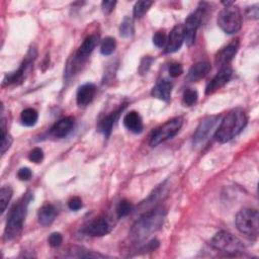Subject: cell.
<instances>
[{"label":"cell","instance_id":"cell-37","mask_svg":"<svg viewBox=\"0 0 259 259\" xmlns=\"http://www.w3.org/2000/svg\"><path fill=\"white\" fill-rule=\"evenodd\" d=\"M32 176V172L29 168L27 167H23V168H20L17 172V177L22 180V181H27L31 178Z\"/></svg>","mask_w":259,"mask_h":259},{"label":"cell","instance_id":"cell-16","mask_svg":"<svg viewBox=\"0 0 259 259\" xmlns=\"http://www.w3.org/2000/svg\"><path fill=\"white\" fill-rule=\"evenodd\" d=\"M96 86L93 83H85L81 85L76 94V101L79 106L88 105L96 94Z\"/></svg>","mask_w":259,"mask_h":259},{"label":"cell","instance_id":"cell-9","mask_svg":"<svg viewBox=\"0 0 259 259\" xmlns=\"http://www.w3.org/2000/svg\"><path fill=\"white\" fill-rule=\"evenodd\" d=\"M221 119L220 115H211L204 117L198 124L193 135V145L196 147L200 146L209 139V136L218 128V123Z\"/></svg>","mask_w":259,"mask_h":259},{"label":"cell","instance_id":"cell-36","mask_svg":"<svg viewBox=\"0 0 259 259\" xmlns=\"http://www.w3.org/2000/svg\"><path fill=\"white\" fill-rule=\"evenodd\" d=\"M48 242L50 244V246L56 248V247H59L62 242H63V237L60 233L58 232H55V233H52L48 239Z\"/></svg>","mask_w":259,"mask_h":259},{"label":"cell","instance_id":"cell-18","mask_svg":"<svg viewBox=\"0 0 259 259\" xmlns=\"http://www.w3.org/2000/svg\"><path fill=\"white\" fill-rule=\"evenodd\" d=\"M74 125V119L70 116L61 118L53 124L50 128V135L55 138H65L72 130Z\"/></svg>","mask_w":259,"mask_h":259},{"label":"cell","instance_id":"cell-30","mask_svg":"<svg viewBox=\"0 0 259 259\" xmlns=\"http://www.w3.org/2000/svg\"><path fill=\"white\" fill-rule=\"evenodd\" d=\"M197 98H198L197 91L192 88H187L183 93V102L187 106L193 105L197 101Z\"/></svg>","mask_w":259,"mask_h":259},{"label":"cell","instance_id":"cell-38","mask_svg":"<svg viewBox=\"0 0 259 259\" xmlns=\"http://www.w3.org/2000/svg\"><path fill=\"white\" fill-rule=\"evenodd\" d=\"M68 206L71 210H78L82 207V200L78 196H73L68 201Z\"/></svg>","mask_w":259,"mask_h":259},{"label":"cell","instance_id":"cell-24","mask_svg":"<svg viewBox=\"0 0 259 259\" xmlns=\"http://www.w3.org/2000/svg\"><path fill=\"white\" fill-rule=\"evenodd\" d=\"M69 257H75V258H96V257H104V255H101L99 253H95L93 251H90V250H86L84 248H80V247H72L70 250H69Z\"/></svg>","mask_w":259,"mask_h":259},{"label":"cell","instance_id":"cell-40","mask_svg":"<svg viewBox=\"0 0 259 259\" xmlns=\"http://www.w3.org/2000/svg\"><path fill=\"white\" fill-rule=\"evenodd\" d=\"M257 7H258L257 5H254V6H251L250 8L247 9V15L249 17H251L252 19H257L258 18L259 13H258V8Z\"/></svg>","mask_w":259,"mask_h":259},{"label":"cell","instance_id":"cell-13","mask_svg":"<svg viewBox=\"0 0 259 259\" xmlns=\"http://www.w3.org/2000/svg\"><path fill=\"white\" fill-rule=\"evenodd\" d=\"M184 42V26L182 24H177L171 30L167 44L165 47L166 53H175L177 52Z\"/></svg>","mask_w":259,"mask_h":259},{"label":"cell","instance_id":"cell-26","mask_svg":"<svg viewBox=\"0 0 259 259\" xmlns=\"http://www.w3.org/2000/svg\"><path fill=\"white\" fill-rule=\"evenodd\" d=\"M153 1H138L135 6H134V10H133V14L135 18H141L143 17L147 11L150 9V7L153 5Z\"/></svg>","mask_w":259,"mask_h":259},{"label":"cell","instance_id":"cell-5","mask_svg":"<svg viewBox=\"0 0 259 259\" xmlns=\"http://www.w3.org/2000/svg\"><path fill=\"white\" fill-rule=\"evenodd\" d=\"M218 25L228 34L238 32L242 26V14L239 7L234 4L225 6L218 15Z\"/></svg>","mask_w":259,"mask_h":259},{"label":"cell","instance_id":"cell-6","mask_svg":"<svg viewBox=\"0 0 259 259\" xmlns=\"http://www.w3.org/2000/svg\"><path fill=\"white\" fill-rule=\"evenodd\" d=\"M258 211L254 208H244L240 210L235 219L237 229L242 234L256 239L259 233Z\"/></svg>","mask_w":259,"mask_h":259},{"label":"cell","instance_id":"cell-17","mask_svg":"<svg viewBox=\"0 0 259 259\" xmlns=\"http://www.w3.org/2000/svg\"><path fill=\"white\" fill-rule=\"evenodd\" d=\"M172 87L173 85L171 81H169L168 79H161L153 87L151 94L160 100L168 102L171 98Z\"/></svg>","mask_w":259,"mask_h":259},{"label":"cell","instance_id":"cell-20","mask_svg":"<svg viewBox=\"0 0 259 259\" xmlns=\"http://www.w3.org/2000/svg\"><path fill=\"white\" fill-rule=\"evenodd\" d=\"M211 66L208 62H198L194 64L188 71L187 79L192 82H196L204 78L210 71Z\"/></svg>","mask_w":259,"mask_h":259},{"label":"cell","instance_id":"cell-7","mask_svg":"<svg viewBox=\"0 0 259 259\" xmlns=\"http://www.w3.org/2000/svg\"><path fill=\"white\" fill-rule=\"evenodd\" d=\"M182 124L183 118L181 116H177L166 121L152 133L150 137V146L155 147L169 139H172L179 132Z\"/></svg>","mask_w":259,"mask_h":259},{"label":"cell","instance_id":"cell-10","mask_svg":"<svg viewBox=\"0 0 259 259\" xmlns=\"http://www.w3.org/2000/svg\"><path fill=\"white\" fill-rule=\"evenodd\" d=\"M35 56H36L35 51L34 50H30V52L28 53V55L26 56L24 61L21 63L19 68L16 71L7 74L4 77L3 82H2V86H6V85L8 86V85H11V84H16L17 82L21 81L23 79V77H24V74H25L28 66L31 64V62L33 61Z\"/></svg>","mask_w":259,"mask_h":259},{"label":"cell","instance_id":"cell-11","mask_svg":"<svg viewBox=\"0 0 259 259\" xmlns=\"http://www.w3.org/2000/svg\"><path fill=\"white\" fill-rule=\"evenodd\" d=\"M232 74H233V70H232L231 67L226 66V67L221 68L220 71L217 73V75L206 85L205 94L206 95L212 94L217 90L224 87L229 82V80L231 79Z\"/></svg>","mask_w":259,"mask_h":259},{"label":"cell","instance_id":"cell-15","mask_svg":"<svg viewBox=\"0 0 259 259\" xmlns=\"http://www.w3.org/2000/svg\"><path fill=\"white\" fill-rule=\"evenodd\" d=\"M99 40V37L97 34H90L88 35L83 42L81 44V46L79 47L78 51L76 52L75 55V62L76 63H83L88 57L89 55L93 52V50L95 49V47L97 46Z\"/></svg>","mask_w":259,"mask_h":259},{"label":"cell","instance_id":"cell-27","mask_svg":"<svg viewBox=\"0 0 259 259\" xmlns=\"http://www.w3.org/2000/svg\"><path fill=\"white\" fill-rule=\"evenodd\" d=\"M2 124H1V154L4 155L5 152L10 148L12 144L11 136L6 132L5 128V120L2 117Z\"/></svg>","mask_w":259,"mask_h":259},{"label":"cell","instance_id":"cell-21","mask_svg":"<svg viewBox=\"0 0 259 259\" xmlns=\"http://www.w3.org/2000/svg\"><path fill=\"white\" fill-rule=\"evenodd\" d=\"M125 107V104H123L122 106H120L119 108H117L116 110L110 112L108 115H106L100 122H99V131L105 136L108 137L112 131V126L115 122V120L118 118L119 114L121 113V111L123 110V108Z\"/></svg>","mask_w":259,"mask_h":259},{"label":"cell","instance_id":"cell-23","mask_svg":"<svg viewBox=\"0 0 259 259\" xmlns=\"http://www.w3.org/2000/svg\"><path fill=\"white\" fill-rule=\"evenodd\" d=\"M38 119V113L33 108H25L20 114V120L25 126H32Z\"/></svg>","mask_w":259,"mask_h":259},{"label":"cell","instance_id":"cell-39","mask_svg":"<svg viewBox=\"0 0 259 259\" xmlns=\"http://www.w3.org/2000/svg\"><path fill=\"white\" fill-rule=\"evenodd\" d=\"M115 4H116V1H103L101 3V7H102L103 12L110 13L114 9Z\"/></svg>","mask_w":259,"mask_h":259},{"label":"cell","instance_id":"cell-12","mask_svg":"<svg viewBox=\"0 0 259 259\" xmlns=\"http://www.w3.org/2000/svg\"><path fill=\"white\" fill-rule=\"evenodd\" d=\"M239 46H240V41L237 38V39L232 40L229 45L224 47L222 50H220L218 52V54L215 55V58H214L215 65L220 68L228 66V64L236 56V54L239 50Z\"/></svg>","mask_w":259,"mask_h":259},{"label":"cell","instance_id":"cell-25","mask_svg":"<svg viewBox=\"0 0 259 259\" xmlns=\"http://www.w3.org/2000/svg\"><path fill=\"white\" fill-rule=\"evenodd\" d=\"M134 21L133 18L130 16H125L123 18V20L120 23L119 26V34L120 36L126 38V37H131L134 34Z\"/></svg>","mask_w":259,"mask_h":259},{"label":"cell","instance_id":"cell-3","mask_svg":"<svg viewBox=\"0 0 259 259\" xmlns=\"http://www.w3.org/2000/svg\"><path fill=\"white\" fill-rule=\"evenodd\" d=\"M32 198V194L27 192L11 208L4 231V239L6 241L15 239L21 233L27 212V207Z\"/></svg>","mask_w":259,"mask_h":259},{"label":"cell","instance_id":"cell-2","mask_svg":"<svg viewBox=\"0 0 259 259\" xmlns=\"http://www.w3.org/2000/svg\"><path fill=\"white\" fill-rule=\"evenodd\" d=\"M248 122L247 115L243 109L236 108L230 111L218 126L214 138L220 143H227L239 135Z\"/></svg>","mask_w":259,"mask_h":259},{"label":"cell","instance_id":"cell-33","mask_svg":"<svg viewBox=\"0 0 259 259\" xmlns=\"http://www.w3.org/2000/svg\"><path fill=\"white\" fill-rule=\"evenodd\" d=\"M154 59L150 56H147V57H144L140 63V66H139V73L141 75H144V74H147V72L149 71V69L151 68V65L153 63Z\"/></svg>","mask_w":259,"mask_h":259},{"label":"cell","instance_id":"cell-22","mask_svg":"<svg viewBox=\"0 0 259 259\" xmlns=\"http://www.w3.org/2000/svg\"><path fill=\"white\" fill-rule=\"evenodd\" d=\"M56 215H57L56 207L51 203H47L42 205L37 212L38 223L41 226H49L55 221Z\"/></svg>","mask_w":259,"mask_h":259},{"label":"cell","instance_id":"cell-14","mask_svg":"<svg viewBox=\"0 0 259 259\" xmlns=\"http://www.w3.org/2000/svg\"><path fill=\"white\" fill-rule=\"evenodd\" d=\"M111 228L112 227L109 221L104 217H100L88 224V226L85 228V233L92 237H101L108 234Z\"/></svg>","mask_w":259,"mask_h":259},{"label":"cell","instance_id":"cell-1","mask_svg":"<svg viewBox=\"0 0 259 259\" xmlns=\"http://www.w3.org/2000/svg\"><path fill=\"white\" fill-rule=\"evenodd\" d=\"M165 218L166 210L162 206L151 209L143 214L130 230L128 236L131 241L138 244L144 242L163 226Z\"/></svg>","mask_w":259,"mask_h":259},{"label":"cell","instance_id":"cell-35","mask_svg":"<svg viewBox=\"0 0 259 259\" xmlns=\"http://www.w3.org/2000/svg\"><path fill=\"white\" fill-rule=\"evenodd\" d=\"M28 158L34 163H40L44 159V152L40 148H34L29 152Z\"/></svg>","mask_w":259,"mask_h":259},{"label":"cell","instance_id":"cell-19","mask_svg":"<svg viewBox=\"0 0 259 259\" xmlns=\"http://www.w3.org/2000/svg\"><path fill=\"white\" fill-rule=\"evenodd\" d=\"M123 125L134 134H140L144 128L142 117L137 111H130L124 115Z\"/></svg>","mask_w":259,"mask_h":259},{"label":"cell","instance_id":"cell-8","mask_svg":"<svg viewBox=\"0 0 259 259\" xmlns=\"http://www.w3.org/2000/svg\"><path fill=\"white\" fill-rule=\"evenodd\" d=\"M205 9L206 7L204 4H201L200 6L197 7L195 11L190 13L188 17L185 20L184 26V41L188 47L192 46L195 41V36H196V31L198 27L201 24L202 18L205 14Z\"/></svg>","mask_w":259,"mask_h":259},{"label":"cell","instance_id":"cell-28","mask_svg":"<svg viewBox=\"0 0 259 259\" xmlns=\"http://www.w3.org/2000/svg\"><path fill=\"white\" fill-rule=\"evenodd\" d=\"M116 47V42L115 39L111 36H107L105 38L102 39L101 45H100V53L103 56H109L111 55Z\"/></svg>","mask_w":259,"mask_h":259},{"label":"cell","instance_id":"cell-32","mask_svg":"<svg viewBox=\"0 0 259 259\" xmlns=\"http://www.w3.org/2000/svg\"><path fill=\"white\" fill-rule=\"evenodd\" d=\"M153 44L157 47V48H163L166 47L167 44V36L165 34V32L163 31H157L154 36H153Z\"/></svg>","mask_w":259,"mask_h":259},{"label":"cell","instance_id":"cell-4","mask_svg":"<svg viewBox=\"0 0 259 259\" xmlns=\"http://www.w3.org/2000/svg\"><path fill=\"white\" fill-rule=\"evenodd\" d=\"M210 245L215 250L228 255H237L245 251L243 242L238 237L227 231L217 233L210 240Z\"/></svg>","mask_w":259,"mask_h":259},{"label":"cell","instance_id":"cell-29","mask_svg":"<svg viewBox=\"0 0 259 259\" xmlns=\"http://www.w3.org/2000/svg\"><path fill=\"white\" fill-rule=\"evenodd\" d=\"M13 191L10 186H3L0 190V205H1V213H3L12 197Z\"/></svg>","mask_w":259,"mask_h":259},{"label":"cell","instance_id":"cell-31","mask_svg":"<svg viewBox=\"0 0 259 259\" xmlns=\"http://www.w3.org/2000/svg\"><path fill=\"white\" fill-rule=\"evenodd\" d=\"M132 207H133L132 203L128 200L123 199V200L119 201V203L116 206V214H117V217L119 219L123 218V217H126L132 211Z\"/></svg>","mask_w":259,"mask_h":259},{"label":"cell","instance_id":"cell-34","mask_svg":"<svg viewBox=\"0 0 259 259\" xmlns=\"http://www.w3.org/2000/svg\"><path fill=\"white\" fill-rule=\"evenodd\" d=\"M168 72H169V75L173 78H176L178 76H180L182 73H183V67L180 63H171L169 65V68H168Z\"/></svg>","mask_w":259,"mask_h":259}]
</instances>
